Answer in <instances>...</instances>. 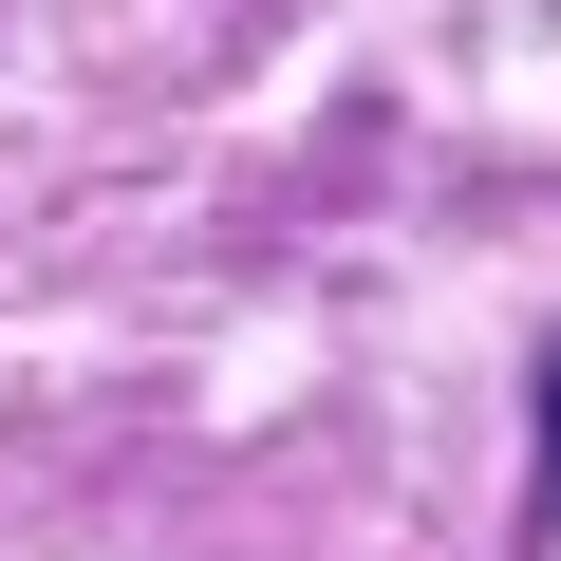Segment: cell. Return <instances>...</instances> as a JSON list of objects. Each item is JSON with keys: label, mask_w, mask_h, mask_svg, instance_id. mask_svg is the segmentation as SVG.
Here are the masks:
<instances>
[{"label": "cell", "mask_w": 561, "mask_h": 561, "mask_svg": "<svg viewBox=\"0 0 561 561\" xmlns=\"http://www.w3.org/2000/svg\"><path fill=\"white\" fill-rule=\"evenodd\" d=\"M542 486H561V356H542Z\"/></svg>", "instance_id": "obj_1"}]
</instances>
